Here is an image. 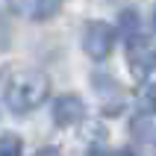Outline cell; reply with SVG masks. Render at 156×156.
Returning a JSON list of instances; mask_svg holds the SVG:
<instances>
[{"instance_id":"6da1fadb","label":"cell","mask_w":156,"mask_h":156,"mask_svg":"<svg viewBox=\"0 0 156 156\" xmlns=\"http://www.w3.org/2000/svg\"><path fill=\"white\" fill-rule=\"evenodd\" d=\"M47 94H50V80H47L44 71H35V68L15 71L6 80V86H3L6 106L15 115H27V112H33V109H38L47 100Z\"/></svg>"},{"instance_id":"7a4b0ae2","label":"cell","mask_w":156,"mask_h":156,"mask_svg":"<svg viewBox=\"0 0 156 156\" xmlns=\"http://www.w3.org/2000/svg\"><path fill=\"white\" fill-rule=\"evenodd\" d=\"M127 68L136 80H147L156 68V47L144 33L127 38Z\"/></svg>"},{"instance_id":"3957f363","label":"cell","mask_w":156,"mask_h":156,"mask_svg":"<svg viewBox=\"0 0 156 156\" xmlns=\"http://www.w3.org/2000/svg\"><path fill=\"white\" fill-rule=\"evenodd\" d=\"M115 47V30L103 21H88L83 30V50L94 62H103Z\"/></svg>"},{"instance_id":"277c9868","label":"cell","mask_w":156,"mask_h":156,"mask_svg":"<svg viewBox=\"0 0 156 156\" xmlns=\"http://www.w3.org/2000/svg\"><path fill=\"white\" fill-rule=\"evenodd\" d=\"M9 9L30 21H50L62 9V0H6Z\"/></svg>"},{"instance_id":"5b68a950","label":"cell","mask_w":156,"mask_h":156,"mask_svg":"<svg viewBox=\"0 0 156 156\" xmlns=\"http://www.w3.org/2000/svg\"><path fill=\"white\" fill-rule=\"evenodd\" d=\"M86 118V103L77 94H62L53 100V121L59 127H77Z\"/></svg>"},{"instance_id":"8992f818","label":"cell","mask_w":156,"mask_h":156,"mask_svg":"<svg viewBox=\"0 0 156 156\" xmlns=\"http://www.w3.org/2000/svg\"><path fill=\"white\" fill-rule=\"evenodd\" d=\"M0 156H24V144L15 133H3L0 136Z\"/></svg>"},{"instance_id":"52a82bcc","label":"cell","mask_w":156,"mask_h":156,"mask_svg":"<svg viewBox=\"0 0 156 156\" xmlns=\"http://www.w3.org/2000/svg\"><path fill=\"white\" fill-rule=\"evenodd\" d=\"M121 33H124V38L141 33V30H139V15H136V12H124V15H121Z\"/></svg>"},{"instance_id":"ba28073f","label":"cell","mask_w":156,"mask_h":156,"mask_svg":"<svg viewBox=\"0 0 156 156\" xmlns=\"http://www.w3.org/2000/svg\"><path fill=\"white\" fill-rule=\"evenodd\" d=\"M35 156H62V153H59V150H53V147H44V150H38Z\"/></svg>"},{"instance_id":"9c48e42d","label":"cell","mask_w":156,"mask_h":156,"mask_svg":"<svg viewBox=\"0 0 156 156\" xmlns=\"http://www.w3.org/2000/svg\"><path fill=\"white\" fill-rule=\"evenodd\" d=\"M147 100H150V103L156 106V83H153V86H150V91H147Z\"/></svg>"},{"instance_id":"30bf717a","label":"cell","mask_w":156,"mask_h":156,"mask_svg":"<svg viewBox=\"0 0 156 156\" xmlns=\"http://www.w3.org/2000/svg\"><path fill=\"white\" fill-rule=\"evenodd\" d=\"M115 156H139V153H133V150H121V153H115Z\"/></svg>"},{"instance_id":"8fae6325","label":"cell","mask_w":156,"mask_h":156,"mask_svg":"<svg viewBox=\"0 0 156 156\" xmlns=\"http://www.w3.org/2000/svg\"><path fill=\"white\" fill-rule=\"evenodd\" d=\"M153 30H156V9H153Z\"/></svg>"},{"instance_id":"7c38bea8","label":"cell","mask_w":156,"mask_h":156,"mask_svg":"<svg viewBox=\"0 0 156 156\" xmlns=\"http://www.w3.org/2000/svg\"><path fill=\"white\" fill-rule=\"evenodd\" d=\"M3 86H6V83H3V80H0V94H3Z\"/></svg>"}]
</instances>
